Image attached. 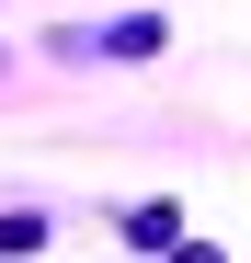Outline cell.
<instances>
[{
  "label": "cell",
  "instance_id": "cell-1",
  "mask_svg": "<svg viewBox=\"0 0 251 263\" xmlns=\"http://www.w3.org/2000/svg\"><path fill=\"white\" fill-rule=\"evenodd\" d=\"M160 46V12H137V23H92V34H57V58H149Z\"/></svg>",
  "mask_w": 251,
  "mask_h": 263
},
{
  "label": "cell",
  "instance_id": "cell-2",
  "mask_svg": "<svg viewBox=\"0 0 251 263\" xmlns=\"http://www.w3.org/2000/svg\"><path fill=\"white\" fill-rule=\"evenodd\" d=\"M114 229L137 240V252H172L183 240V206H114Z\"/></svg>",
  "mask_w": 251,
  "mask_h": 263
},
{
  "label": "cell",
  "instance_id": "cell-3",
  "mask_svg": "<svg viewBox=\"0 0 251 263\" xmlns=\"http://www.w3.org/2000/svg\"><path fill=\"white\" fill-rule=\"evenodd\" d=\"M172 263H228V252H205V240H172Z\"/></svg>",
  "mask_w": 251,
  "mask_h": 263
}]
</instances>
